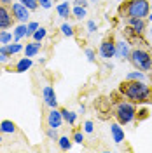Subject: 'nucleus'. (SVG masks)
<instances>
[{
  "label": "nucleus",
  "instance_id": "obj_1",
  "mask_svg": "<svg viewBox=\"0 0 152 153\" xmlns=\"http://www.w3.org/2000/svg\"><path fill=\"white\" fill-rule=\"evenodd\" d=\"M119 94L135 105L152 103V87L145 80H124L119 85Z\"/></svg>",
  "mask_w": 152,
  "mask_h": 153
},
{
  "label": "nucleus",
  "instance_id": "obj_2",
  "mask_svg": "<svg viewBox=\"0 0 152 153\" xmlns=\"http://www.w3.org/2000/svg\"><path fill=\"white\" fill-rule=\"evenodd\" d=\"M150 4L149 0H128L119 5V16L123 19L128 18H149Z\"/></svg>",
  "mask_w": 152,
  "mask_h": 153
},
{
  "label": "nucleus",
  "instance_id": "obj_3",
  "mask_svg": "<svg viewBox=\"0 0 152 153\" xmlns=\"http://www.w3.org/2000/svg\"><path fill=\"white\" fill-rule=\"evenodd\" d=\"M129 63L140 71H147L152 78V51L147 47H135L129 52Z\"/></svg>",
  "mask_w": 152,
  "mask_h": 153
},
{
  "label": "nucleus",
  "instance_id": "obj_4",
  "mask_svg": "<svg viewBox=\"0 0 152 153\" xmlns=\"http://www.w3.org/2000/svg\"><path fill=\"white\" fill-rule=\"evenodd\" d=\"M114 117L121 125L131 124L136 118V106L131 101H119L114 108Z\"/></svg>",
  "mask_w": 152,
  "mask_h": 153
},
{
  "label": "nucleus",
  "instance_id": "obj_5",
  "mask_svg": "<svg viewBox=\"0 0 152 153\" xmlns=\"http://www.w3.org/2000/svg\"><path fill=\"white\" fill-rule=\"evenodd\" d=\"M145 28H147V23L143 18H128L126 19V35L129 40H136L138 37H142L145 33Z\"/></svg>",
  "mask_w": 152,
  "mask_h": 153
},
{
  "label": "nucleus",
  "instance_id": "obj_6",
  "mask_svg": "<svg viewBox=\"0 0 152 153\" xmlns=\"http://www.w3.org/2000/svg\"><path fill=\"white\" fill-rule=\"evenodd\" d=\"M11 12L16 21L19 23H28V18H30V9L25 7L21 2H16V4H11Z\"/></svg>",
  "mask_w": 152,
  "mask_h": 153
},
{
  "label": "nucleus",
  "instance_id": "obj_7",
  "mask_svg": "<svg viewBox=\"0 0 152 153\" xmlns=\"http://www.w3.org/2000/svg\"><path fill=\"white\" fill-rule=\"evenodd\" d=\"M12 23H14V16H12V12L7 5H4V4H0V30H7L12 26Z\"/></svg>",
  "mask_w": 152,
  "mask_h": 153
},
{
  "label": "nucleus",
  "instance_id": "obj_8",
  "mask_svg": "<svg viewBox=\"0 0 152 153\" xmlns=\"http://www.w3.org/2000/svg\"><path fill=\"white\" fill-rule=\"evenodd\" d=\"M100 56L103 59L115 57V42L112 38H105L103 42L100 44Z\"/></svg>",
  "mask_w": 152,
  "mask_h": 153
},
{
  "label": "nucleus",
  "instance_id": "obj_9",
  "mask_svg": "<svg viewBox=\"0 0 152 153\" xmlns=\"http://www.w3.org/2000/svg\"><path fill=\"white\" fill-rule=\"evenodd\" d=\"M46 120H47V127H53V129H59L65 122L63 115H61V110H56V108H51Z\"/></svg>",
  "mask_w": 152,
  "mask_h": 153
},
{
  "label": "nucleus",
  "instance_id": "obj_10",
  "mask_svg": "<svg viewBox=\"0 0 152 153\" xmlns=\"http://www.w3.org/2000/svg\"><path fill=\"white\" fill-rule=\"evenodd\" d=\"M42 99L44 103L49 106V108H56L58 106V97H56V92L51 85H46L42 89Z\"/></svg>",
  "mask_w": 152,
  "mask_h": 153
},
{
  "label": "nucleus",
  "instance_id": "obj_11",
  "mask_svg": "<svg viewBox=\"0 0 152 153\" xmlns=\"http://www.w3.org/2000/svg\"><path fill=\"white\" fill-rule=\"evenodd\" d=\"M129 52H131V49H129V44L126 40L115 42V57H119V59H129Z\"/></svg>",
  "mask_w": 152,
  "mask_h": 153
},
{
  "label": "nucleus",
  "instance_id": "obj_12",
  "mask_svg": "<svg viewBox=\"0 0 152 153\" xmlns=\"http://www.w3.org/2000/svg\"><path fill=\"white\" fill-rule=\"evenodd\" d=\"M23 45L19 44V42H12V44H7V45H0V54H5V56H14V54H18L23 51Z\"/></svg>",
  "mask_w": 152,
  "mask_h": 153
},
{
  "label": "nucleus",
  "instance_id": "obj_13",
  "mask_svg": "<svg viewBox=\"0 0 152 153\" xmlns=\"http://www.w3.org/2000/svg\"><path fill=\"white\" fill-rule=\"evenodd\" d=\"M38 52H40V42H37V40L28 42V44L25 45V49H23V54L26 57H35Z\"/></svg>",
  "mask_w": 152,
  "mask_h": 153
},
{
  "label": "nucleus",
  "instance_id": "obj_14",
  "mask_svg": "<svg viewBox=\"0 0 152 153\" xmlns=\"http://www.w3.org/2000/svg\"><path fill=\"white\" fill-rule=\"evenodd\" d=\"M110 134H112V139H114V143H123L124 141V131L121 124L117 122V124H110Z\"/></svg>",
  "mask_w": 152,
  "mask_h": 153
},
{
  "label": "nucleus",
  "instance_id": "obj_15",
  "mask_svg": "<svg viewBox=\"0 0 152 153\" xmlns=\"http://www.w3.org/2000/svg\"><path fill=\"white\" fill-rule=\"evenodd\" d=\"M32 65H33V61H32V57H21L18 63H16V66H14V70H16V73H23V71H26V70H30L32 68Z\"/></svg>",
  "mask_w": 152,
  "mask_h": 153
},
{
  "label": "nucleus",
  "instance_id": "obj_16",
  "mask_svg": "<svg viewBox=\"0 0 152 153\" xmlns=\"http://www.w3.org/2000/svg\"><path fill=\"white\" fill-rule=\"evenodd\" d=\"M26 33H28V26H26V23H19L18 26L12 30L14 42H19L21 38H25V37H26Z\"/></svg>",
  "mask_w": 152,
  "mask_h": 153
},
{
  "label": "nucleus",
  "instance_id": "obj_17",
  "mask_svg": "<svg viewBox=\"0 0 152 153\" xmlns=\"http://www.w3.org/2000/svg\"><path fill=\"white\" fill-rule=\"evenodd\" d=\"M16 131H18V127L12 120H2L0 122V132L2 134H14Z\"/></svg>",
  "mask_w": 152,
  "mask_h": 153
},
{
  "label": "nucleus",
  "instance_id": "obj_18",
  "mask_svg": "<svg viewBox=\"0 0 152 153\" xmlns=\"http://www.w3.org/2000/svg\"><path fill=\"white\" fill-rule=\"evenodd\" d=\"M56 12L59 18H68L72 14V7H70V2H61L56 7Z\"/></svg>",
  "mask_w": 152,
  "mask_h": 153
},
{
  "label": "nucleus",
  "instance_id": "obj_19",
  "mask_svg": "<svg viewBox=\"0 0 152 153\" xmlns=\"http://www.w3.org/2000/svg\"><path fill=\"white\" fill-rule=\"evenodd\" d=\"M61 115H63V120H65L68 125H75V122H77V113L75 111H70V110H67V108H63V110H61Z\"/></svg>",
  "mask_w": 152,
  "mask_h": 153
},
{
  "label": "nucleus",
  "instance_id": "obj_20",
  "mask_svg": "<svg viewBox=\"0 0 152 153\" xmlns=\"http://www.w3.org/2000/svg\"><path fill=\"white\" fill-rule=\"evenodd\" d=\"M58 144H59V148H61L63 152H68V150L72 148V139H70L68 136H59Z\"/></svg>",
  "mask_w": 152,
  "mask_h": 153
},
{
  "label": "nucleus",
  "instance_id": "obj_21",
  "mask_svg": "<svg viewBox=\"0 0 152 153\" xmlns=\"http://www.w3.org/2000/svg\"><path fill=\"white\" fill-rule=\"evenodd\" d=\"M12 40H14V35L12 33H9L7 30H0V44L2 45H7Z\"/></svg>",
  "mask_w": 152,
  "mask_h": 153
},
{
  "label": "nucleus",
  "instance_id": "obj_22",
  "mask_svg": "<svg viewBox=\"0 0 152 153\" xmlns=\"http://www.w3.org/2000/svg\"><path fill=\"white\" fill-rule=\"evenodd\" d=\"M46 37H47V30L44 28V26H38V30L32 35V38H33V40H37V42H42Z\"/></svg>",
  "mask_w": 152,
  "mask_h": 153
},
{
  "label": "nucleus",
  "instance_id": "obj_23",
  "mask_svg": "<svg viewBox=\"0 0 152 153\" xmlns=\"http://www.w3.org/2000/svg\"><path fill=\"white\" fill-rule=\"evenodd\" d=\"M126 80H145V73L140 71V70H136V71H129V73L126 75Z\"/></svg>",
  "mask_w": 152,
  "mask_h": 153
},
{
  "label": "nucleus",
  "instance_id": "obj_24",
  "mask_svg": "<svg viewBox=\"0 0 152 153\" xmlns=\"http://www.w3.org/2000/svg\"><path fill=\"white\" fill-rule=\"evenodd\" d=\"M72 14H74V18H77V19H82V18H86V7L75 5V7L72 9Z\"/></svg>",
  "mask_w": 152,
  "mask_h": 153
},
{
  "label": "nucleus",
  "instance_id": "obj_25",
  "mask_svg": "<svg viewBox=\"0 0 152 153\" xmlns=\"http://www.w3.org/2000/svg\"><path fill=\"white\" fill-rule=\"evenodd\" d=\"M61 33H63L65 37H74V35H75L74 28H72L68 23H63V25H61Z\"/></svg>",
  "mask_w": 152,
  "mask_h": 153
},
{
  "label": "nucleus",
  "instance_id": "obj_26",
  "mask_svg": "<svg viewBox=\"0 0 152 153\" xmlns=\"http://www.w3.org/2000/svg\"><path fill=\"white\" fill-rule=\"evenodd\" d=\"M26 26H28V33H26V38H28V37H32V35L37 31L40 25H38L37 21H30V23H26Z\"/></svg>",
  "mask_w": 152,
  "mask_h": 153
},
{
  "label": "nucleus",
  "instance_id": "obj_27",
  "mask_svg": "<svg viewBox=\"0 0 152 153\" xmlns=\"http://www.w3.org/2000/svg\"><path fill=\"white\" fill-rule=\"evenodd\" d=\"M25 7H28L30 10H35L38 7V0H19Z\"/></svg>",
  "mask_w": 152,
  "mask_h": 153
},
{
  "label": "nucleus",
  "instance_id": "obj_28",
  "mask_svg": "<svg viewBox=\"0 0 152 153\" xmlns=\"http://www.w3.org/2000/svg\"><path fill=\"white\" fill-rule=\"evenodd\" d=\"M58 129H53V127H47L46 129V136H47L49 139H53V141H58L59 139V136H58V132H56Z\"/></svg>",
  "mask_w": 152,
  "mask_h": 153
},
{
  "label": "nucleus",
  "instance_id": "obj_29",
  "mask_svg": "<svg viewBox=\"0 0 152 153\" xmlns=\"http://www.w3.org/2000/svg\"><path fill=\"white\" fill-rule=\"evenodd\" d=\"M72 141L77 144H82L84 143V134H82V131H75L74 132V136H72Z\"/></svg>",
  "mask_w": 152,
  "mask_h": 153
},
{
  "label": "nucleus",
  "instance_id": "obj_30",
  "mask_svg": "<svg viewBox=\"0 0 152 153\" xmlns=\"http://www.w3.org/2000/svg\"><path fill=\"white\" fill-rule=\"evenodd\" d=\"M86 57H87V61H89V63H95V61H96L95 51H93V49H86Z\"/></svg>",
  "mask_w": 152,
  "mask_h": 153
},
{
  "label": "nucleus",
  "instance_id": "obj_31",
  "mask_svg": "<svg viewBox=\"0 0 152 153\" xmlns=\"http://www.w3.org/2000/svg\"><path fill=\"white\" fill-rule=\"evenodd\" d=\"M38 5H40L42 9H51V7H53V2H51V0H38Z\"/></svg>",
  "mask_w": 152,
  "mask_h": 153
},
{
  "label": "nucleus",
  "instance_id": "obj_32",
  "mask_svg": "<svg viewBox=\"0 0 152 153\" xmlns=\"http://www.w3.org/2000/svg\"><path fill=\"white\" fill-rule=\"evenodd\" d=\"M93 131H95V125H93V122H91V120H87V122L84 124V132L91 134Z\"/></svg>",
  "mask_w": 152,
  "mask_h": 153
},
{
  "label": "nucleus",
  "instance_id": "obj_33",
  "mask_svg": "<svg viewBox=\"0 0 152 153\" xmlns=\"http://www.w3.org/2000/svg\"><path fill=\"white\" fill-rule=\"evenodd\" d=\"M96 28H98V26H96V21H93V19L87 21V31H89V33H95Z\"/></svg>",
  "mask_w": 152,
  "mask_h": 153
},
{
  "label": "nucleus",
  "instance_id": "obj_34",
  "mask_svg": "<svg viewBox=\"0 0 152 153\" xmlns=\"http://www.w3.org/2000/svg\"><path fill=\"white\" fill-rule=\"evenodd\" d=\"M75 5H81V7H87V0H75Z\"/></svg>",
  "mask_w": 152,
  "mask_h": 153
},
{
  "label": "nucleus",
  "instance_id": "obj_35",
  "mask_svg": "<svg viewBox=\"0 0 152 153\" xmlns=\"http://www.w3.org/2000/svg\"><path fill=\"white\" fill-rule=\"evenodd\" d=\"M138 113H140V118H147V117H149V113H147V110H140Z\"/></svg>",
  "mask_w": 152,
  "mask_h": 153
},
{
  "label": "nucleus",
  "instance_id": "obj_36",
  "mask_svg": "<svg viewBox=\"0 0 152 153\" xmlns=\"http://www.w3.org/2000/svg\"><path fill=\"white\" fill-rule=\"evenodd\" d=\"M7 59H9V56H5V54H0V65H2V63H5Z\"/></svg>",
  "mask_w": 152,
  "mask_h": 153
},
{
  "label": "nucleus",
  "instance_id": "obj_37",
  "mask_svg": "<svg viewBox=\"0 0 152 153\" xmlns=\"http://www.w3.org/2000/svg\"><path fill=\"white\" fill-rule=\"evenodd\" d=\"M0 4H4V5H11L12 0H0Z\"/></svg>",
  "mask_w": 152,
  "mask_h": 153
},
{
  "label": "nucleus",
  "instance_id": "obj_38",
  "mask_svg": "<svg viewBox=\"0 0 152 153\" xmlns=\"http://www.w3.org/2000/svg\"><path fill=\"white\" fill-rule=\"evenodd\" d=\"M84 111H86V106L81 105V108H79V113H84Z\"/></svg>",
  "mask_w": 152,
  "mask_h": 153
},
{
  "label": "nucleus",
  "instance_id": "obj_39",
  "mask_svg": "<svg viewBox=\"0 0 152 153\" xmlns=\"http://www.w3.org/2000/svg\"><path fill=\"white\" fill-rule=\"evenodd\" d=\"M149 19L152 21V7H150V12H149Z\"/></svg>",
  "mask_w": 152,
  "mask_h": 153
},
{
  "label": "nucleus",
  "instance_id": "obj_40",
  "mask_svg": "<svg viewBox=\"0 0 152 153\" xmlns=\"http://www.w3.org/2000/svg\"><path fill=\"white\" fill-rule=\"evenodd\" d=\"M2 141H4V137H2V132H0V144H2Z\"/></svg>",
  "mask_w": 152,
  "mask_h": 153
},
{
  "label": "nucleus",
  "instance_id": "obj_41",
  "mask_svg": "<svg viewBox=\"0 0 152 153\" xmlns=\"http://www.w3.org/2000/svg\"><path fill=\"white\" fill-rule=\"evenodd\" d=\"M150 35H152V26H150Z\"/></svg>",
  "mask_w": 152,
  "mask_h": 153
},
{
  "label": "nucleus",
  "instance_id": "obj_42",
  "mask_svg": "<svg viewBox=\"0 0 152 153\" xmlns=\"http://www.w3.org/2000/svg\"><path fill=\"white\" fill-rule=\"evenodd\" d=\"M119 2H121V0H119Z\"/></svg>",
  "mask_w": 152,
  "mask_h": 153
}]
</instances>
